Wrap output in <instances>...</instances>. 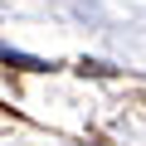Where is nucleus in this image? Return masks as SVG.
<instances>
[]
</instances>
